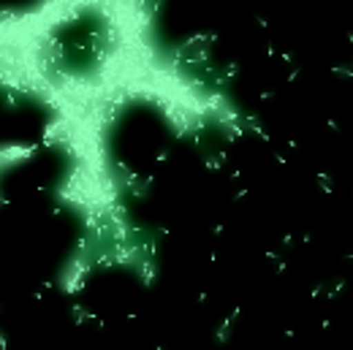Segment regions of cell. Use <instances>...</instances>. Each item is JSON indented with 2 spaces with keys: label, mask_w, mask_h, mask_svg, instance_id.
<instances>
[{
  "label": "cell",
  "mask_w": 353,
  "mask_h": 350,
  "mask_svg": "<svg viewBox=\"0 0 353 350\" xmlns=\"http://www.w3.org/2000/svg\"><path fill=\"white\" fill-rule=\"evenodd\" d=\"M46 125V109L30 95L0 85V141H33Z\"/></svg>",
  "instance_id": "obj_1"
},
{
  "label": "cell",
  "mask_w": 353,
  "mask_h": 350,
  "mask_svg": "<svg viewBox=\"0 0 353 350\" xmlns=\"http://www.w3.org/2000/svg\"><path fill=\"white\" fill-rule=\"evenodd\" d=\"M98 41H101V25L88 17H77L54 39V63L63 71H82L98 57L101 52Z\"/></svg>",
  "instance_id": "obj_2"
},
{
  "label": "cell",
  "mask_w": 353,
  "mask_h": 350,
  "mask_svg": "<svg viewBox=\"0 0 353 350\" xmlns=\"http://www.w3.org/2000/svg\"><path fill=\"white\" fill-rule=\"evenodd\" d=\"M44 0H0V14H28L33 8H39Z\"/></svg>",
  "instance_id": "obj_3"
}]
</instances>
